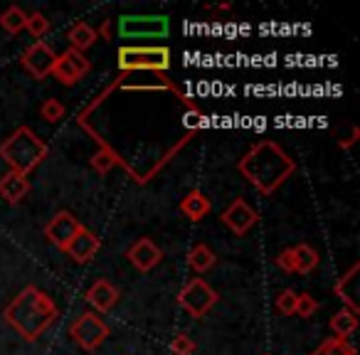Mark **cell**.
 Listing matches in <instances>:
<instances>
[{
  "label": "cell",
  "mask_w": 360,
  "mask_h": 355,
  "mask_svg": "<svg viewBox=\"0 0 360 355\" xmlns=\"http://www.w3.org/2000/svg\"><path fill=\"white\" fill-rule=\"evenodd\" d=\"M99 247H101L99 237H96L94 232H89V230H84V227H82V230L75 235V240L67 245L65 252L77 262V264H86V262H91L96 257Z\"/></svg>",
  "instance_id": "13"
},
{
  "label": "cell",
  "mask_w": 360,
  "mask_h": 355,
  "mask_svg": "<svg viewBox=\"0 0 360 355\" xmlns=\"http://www.w3.org/2000/svg\"><path fill=\"white\" fill-rule=\"evenodd\" d=\"M25 30L30 32L32 37H45L50 32V20H47L45 13H30L25 22Z\"/></svg>",
  "instance_id": "24"
},
{
  "label": "cell",
  "mask_w": 360,
  "mask_h": 355,
  "mask_svg": "<svg viewBox=\"0 0 360 355\" xmlns=\"http://www.w3.org/2000/svg\"><path fill=\"white\" fill-rule=\"evenodd\" d=\"M319 311V301L311 294H299L296 296V311L294 316H301V318H311V316Z\"/></svg>",
  "instance_id": "27"
},
{
  "label": "cell",
  "mask_w": 360,
  "mask_h": 355,
  "mask_svg": "<svg viewBox=\"0 0 360 355\" xmlns=\"http://www.w3.org/2000/svg\"><path fill=\"white\" fill-rule=\"evenodd\" d=\"M178 304L183 311H188V316L202 318V316L210 314V309L217 304V291L212 289L205 279H191L180 289Z\"/></svg>",
  "instance_id": "6"
},
{
  "label": "cell",
  "mask_w": 360,
  "mask_h": 355,
  "mask_svg": "<svg viewBox=\"0 0 360 355\" xmlns=\"http://www.w3.org/2000/svg\"><path fill=\"white\" fill-rule=\"evenodd\" d=\"M104 37V40H109V37H111V20H104V22H101V27H99V30H96V37Z\"/></svg>",
  "instance_id": "32"
},
{
  "label": "cell",
  "mask_w": 360,
  "mask_h": 355,
  "mask_svg": "<svg viewBox=\"0 0 360 355\" xmlns=\"http://www.w3.org/2000/svg\"><path fill=\"white\" fill-rule=\"evenodd\" d=\"M296 291L294 289H284V291H279L276 294V301H274V306H276V311H279L281 316H294V311H296Z\"/></svg>",
  "instance_id": "26"
},
{
  "label": "cell",
  "mask_w": 360,
  "mask_h": 355,
  "mask_svg": "<svg viewBox=\"0 0 360 355\" xmlns=\"http://www.w3.org/2000/svg\"><path fill=\"white\" fill-rule=\"evenodd\" d=\"M25 22H27V13L18 6H11L0 13V27H3L8 35H18V32H22L25 30Z\"/></svg>",
  "instance_id": "22"
},
{
  "label": "cell",
  "mask_w": 360,
  "mask_h": 355,
  "mask_svg": "<svg viewBox=\"0 0 360 355\" xmlns=\"http://www.w3.org/2000/svg\"><path fill=\"white\" fill-rule=\"evenodd\" d=\"M358 136H360V131L358 129H353V131H350V136H348V138H345V141H340V148H345V150H348L350 148V146H353L355 143V141H358Z\"/></svg>",
  "instance_id": "31"
},
{
  "label": "cell",
  "mask_w": 360,
  "mask_h": 355,
  "mask_svg": "<svg viewBox=\"0 0 360 355\" xmlns=\"http://www.w3.org/2000/svg\"><path fill=\"white\" fill-rule=\"evenodd\" d=\"M212 210V202L210 198L205 195L202 191H191L183 195V200H180V212L188 217V220L193 222H200L202 217H207Z\"/></svg>",
  "instance_id": "17"
},
{
  "label": "cell",
  "mask_w": 360,
  "mask_h": 355,
  "mask_svg": "<svg viewBox=\"0 0 360 355\" xmlns=\"http://www.w3.org/2000/svg\"><path fill=\"white\" fill-rule=\"evenodd\" d=\"M82 222L77 220L72 212H57L55 217H52L50 222H47V227H45V237L52 242V245L57 247V250H62L65 252L67 250V245H70L72 240H75V235L82 230Z\"/></svg>",
  "instance_id": "11"
},
{
  "label": "cell",
  "mask_w": 360,
  "mask_h": 355,
  "mask_svg": "<svg viewBox=\"0 0 360 355\" xmlns=\"http://www.w3.org/2000/svg\"><path fill=\"white\" fill-rule=\"evenodd\" d=\"M116 57H119L116 62H119L121 72H163L165 75L170 67V50L163 45H124Z\"/></svg>",
  "instance_id": "4"
},
{
  "label": "cell",
  "mask_w": 360,
  "mask_h": 355,
  "mask_svg": "<svg viewBox=\"0 0 360 355\" xmlns=\"http://www.w3.org/2000/svg\"><path fill=\"white\" fill-rule=\"evenodd\" d=\"M50 155L47 143L30 129V126H18L3 143H0V158L11 165V170L27 175Z\"/></svg>",
  "instance_id": "3"
},
{
  "label": "cell",
  "mask_w": 360,
  "mask_h": 355,
  "mask_svg": "<svg viewBox=\"0 0 360 355\" xmlns=\"http://www.w3.org/2000/svg\"><path fill=\"white\" fill-rule=\"evenodd\" d=\"M355 328H358V314L350 309H340L338 314H333V318H330V330L335 333L333 338L348 340V335H353Z\"/></svg>",
  "instance_id": "20"
},
{
  "label": "cell",
  "mask_w": 360,
  "mask_h": 355,
  "mask_svg": "<svg viewBox=\"0 0 360 355\" xmlns=\"http://www.w3.org/2000/svg\"><path fill=\"white\" fill-rule=\"evenodd\" d=\"M170 353L173 355H193L195 353V340L188 333H178L170 340Z\"/></svg>",
  "instance_id": "28"
},
{
  "label": "cell",
  "mask_w": 360,
  "mask_h": 355,
  "mask_svg": "<svg viewBox=\"0 0 360 355\" xmlns=\"http://www.w3.org/2000/svg\"><path fill=\"white\" fill-rule=\"evenodd\" d=\"M358 274H360V264H353L338 281H335V286H333V294L343 301L345 309L355 311V314L360 311V304H358Z\"/></svg>",
  "instance_id": "16"
},
{
  "label": "cell",
  "mask_w": 360,
  "mask_h": 355,
  "mask_svg": "<svg viewBox=\"0 0 360 355\" xmlns=\"http://www.w3.org/2000/svg\"><path fill=\"white\" fill-rule=\"evenodd\" d=\"M126 259H129L139 271H150L160 264L163 250H160L150 237H141V240H136L134 245L126 250Z\"/></svg>",
  "instance_id": "12"
},
{
  "label": "cell",
  "mask_w": 360,
  "mask_h": 355,
  "mask_svg": "<svg viewBox=\"0 0 360 355\" xmlns=\"http://www.w3.org/2000/svg\"><path fill=\"white\" fill-rule=\"evenodd\" d=\"M220 220L225 222L235 235H247V232L259 222V215H257V210L245 198H235V200L227 205V210L220 215Z\"/></svg>",
  "instance_id": "10"
},
{
  "label": "cell",
  "mask_w": 360,
  "mask_h": 355,
  "mask_svg": "<svg viewBox=\"0 0 360 355\" xmlns=\"http://www.w3.org/2000/svg\"><path fill=\"white\" fill-rule=\"evenodd\" d=\"M86 301H89L91 306H94L99 314H106V311H111L116 304H119L121 294L119 289H116L114 284H111L109 279H96L94 284L86 289Z\"/></svg>",
  "instance_id": "14"
},
{
  "label": "cell",
  "mask_w": 360,
  "mask_h": 355,
  "mask_svg": "<svg viewBox=\"0 0 360 355\" xmlns=\"http://www.w3.org/2000/svg\"><path fill=\"white\" fill-rule=\"evenodd\" d=\"M40 114H42V119H45V121H50V124H57V121L65 119L67 109H65V104H62L60 99H47L45 104L40 106Z\"/></svg>",
  "instance_id": "25"
},
{
  "label": "cell",
  "mask_w": 360,
  "mask_h": 355,
  "mask_svg": "<svg viewBox=\"0 0 360 355\" xmlns=\"http://www.w3.org/2000/svg\"><path fill=\"white\" fill-rule=\"evenodd\" d=\"M57 316L60 311H57L55 301L32 284L25 286L3 311V321L27 343H35L55 323Z\"/></svg>",
  "instance_id": "2"
},
{
  "label": "cell",
  "mask_w": 360,
  "mask_h": 355,
  "mask_svg": "<svg viewBox=\"0 0 360 355\" xmlns=\"http://www.w3.org/2000/svg\"><path fill=\"white\" fill-rule=\"evenodd\" d=\"M91 70V62L84 57V52H77V50H67L62 55H57L55 60V67H52V75L60 84L65 86H72L77 82L84 79V75H89Z\"/></svg>",
  "instance_id": "8"
},
{
  "label": "cell",
  "mask_w": 360,
  "mask_h": 355,
  "mask_svg": "<svg viewBox=\"0 0 360 355\" xmlns=\"http://www.w3.org/2000/svg\"><path fill=\"white\" fill-rule=\"evenodd\" d=\"M109 333L111 330H109V325L104 323V318H101L99 314H91V311L77 316L70 325L72 340H75L82 350H96L109 338Z\"/></svg>",
  "instance_id": "7"
},
{
  "label": "cell",
  "mask_w": 360,
  "mask_h": 355,
  "mask_svg": "<svg viewBox=\"0 0 360 355\" xmlns=\"http://www.w3.org/2000/svg\"><path fill=\"white\" fill-rule=\"evenodd\" d=\"M91 165H94V170L96 173H106V170H111L114 168V158H111L109 153H104V150H99V153L91 158Z\"/></svg>",
  "instance_id": "30"
},
{
  "label": "cell",
  "mask_w": 360,
  "mask_h": 355,
  "mask_svg": "<svg viewBox=\"0 0 360 355\" xmlns=\"http://www.w3.org/2000/svg\"><path fill=\"white\" fill-rule=\"evenodd\" d=\"M264 355H271V353H264Z\"/></svg>",
  "instance_id": "33"
},
{
  "label": "cell",
  "mask_w": 360,
  "mask_h": 355,
  "mask_svg": "<svg viewBox=\"0 0 360 355\" xmlns=\"http://www.w3.org/2000/svg\"><path fill=\"white\" fill-rule=\"evenodd\" d=\"M170 30L165 15H124L119 20L121 40H163Z\"/></svg>",
  "instance_id": "5"
},
{
  "label": "cell",
  "mask_w": 360,
  "mask_h": 355,
  "mask_svg": "<svg viewBox=\"0 0 360 355\" xmlns=\"http://www.w3.org/2000/svg\"><path fill=\"white\" fill-rule=\"evenodd\" d=\"M55 50H52L47 42H35L30 45L20 57V65L27 75H32L35 79H47L52 75V67H55Z\"/></svg>",
  "instance_id": "9"
},
{
  "label": "cell",
  "mask_w": 360,
  "mask_h": 355,
  "mask_svg": "<svg viewBox=\"0 0 360 355\" xmlns=\"http://www.w3.org/2000/svg\"><path fill=\"white\" fill-rule=\"evenodd\" d=\"M30 193V181L27 175H20L15 170H8L6 175H0V198L11 205H18L20 200H25Z\"/></svg>",
  "instance_id": "15"
},
{
  "label": "cell",
  "mask_w": 360,
  "mask_h": 355,
  "mask_svg": "<svg viewBox=\"0 0 360 355\" xmlns=\"http://www.w3.org/2000/svg\"><path fill=\"white\" fill-rule=\"evenodd\" d=\"M274 264L279 266L286 274H296V262H294V247H284V250L276 254Z\"/></svg>",
  "instance_id": "29"
},
{
  "label": "cell",
  "mask_w": 360,
  "mask_h": 355,
  "mask_svg": "<svg viewBox=\"0 0 360 355\" xmlns=\"http://www.w3.org/2000/svg\"><path fill=\"white\" fill-rule=\"evenodd\" d=\"M311 355H355V348L345 338H326Z\"/></svg>",
  "instance_id": "23"
},
{
  "label": "cell",
  "mask_w": 360,
  "mask_h": 355,
  "mask_svg": "<svg viewBox=\"0 0 360 355\" xmlns=\"http://www.w3.org/2000/svg\"><path fill=\"white\" fill-rule=\"evenodd\" d=\"M237 170L255 191H259L262 195H271L294 175L296 163L276 141L264 138L250 146V150L237 163Z\"/></svg>",
  "instance_id": "1"
},
{
  "label": "cell",
  "mask_w": 360,
  "mask_h": 355,
  "mask_svg": "<svg viewBox=\"0 0 360 355\" xmlns=\"http://www.w3.org/2000/svg\"><path fill=\"white\" fill-rule=\"evenodd\" d=\"M188 264H191V269L198 271V274H205V271H210L212 266L217 264V254L205 242H200V245H195L188 252Z\"/></svg>",
  "instance_id": "19"
},
{
  "label": "cell",
  "mask_w": 360,
  "mask_h": 355,
  "mask_svg": "<svg viewBox=\"0 0 360 355\" xmlns=\"http://www.w3.org/2000/svg\"><path fill=\"white\" fill-rule=\"evenodd\" d=\"M294 262H296V274H311L319 266L321 254L309 242H301V245L294 247Z\"/></svg>",
  "instance_id": "21"
},
{
  "label": "cell",
  "mask_w": 360,
  "mask_h": 355,
  "mask_svg": "<svg viewBox=\"0 0 360 355\" xmlns=\"http://www.w3.org/2000/svg\"><path fill=\"white\" fill-rule=\"evenodd\" d=\"M67 40H70L72 50L84 52V50H89V47H94V42L99 40V37H96V30L89 25V22L82 20V22H75V25L70 27Z\"/></svg>",
  "instance_id": "18"
}]
</instances>
